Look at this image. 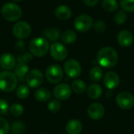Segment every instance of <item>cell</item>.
<instances>
[{"instance_id":"1","label":"cell","mask_w":134,"mask_h":134,"mask_svg":"<svg viewBox=\"0 0 134 134\" xmlns=\"http://www.w3.org/2000/svg\"><path fill=\"white\" fill-rule=\"evenodd\" d=\"M97 60L101 67L105 68H111L115 66L118 63L119 55L114 48L105 46L99 50Z\"/></svg>"},{"instance_id":"2","label":"cell","mask_w":134,"mask_h":134,"mask_svg":"<svg viewBox=\"0 0 134 134\" xmlns=\"http://www.w3.org/2000/svg\"><path fill=\"white\" fill-rule=\"evenodd\" d=\"M28 48L33 56L42 57L49 50V41L43 37H36L31 40Z\"/></svg>"},{"instance_id":"3","label":"cell","mask_w":134,"mask_h":134,"mask_svg":"<svg viewBox=\"0 0 134 134\" xmlns=\"http://www.w3.org/2000/svg\"><path fill=\"white\" fill-rule=\"evenodd\" d=\"M17 86V78L14 73L8 71L0 72V90L10 93L16 90Z\"/></svg>"},{"instance_id":"4","label":"cell","mask_w":134,"mask_h":134,"mask_svg":"<svg viewBox=\"0 0 134 134\" xmlns=\"http://www.w3.org/2000/svg\"><path fill=\"white\" fill-rule=\"evenodd\" d=\"M1 13L3 18L8 21L13 22L18 20L22 16V10L20 7L13 2H7L3 5Z\"/></svg>"},{"instance_id":"5","label":"cell","mask_w":134,"mask_h":134,"mask_svg":"<svg viewBox=\"0 0 134 134\" xmlns=\"http://www.w3.org/2000/svg\"><path fill=\"white\" fill-rule=\"evenodd\" d=\"M13 34L20 40L27 38L31 34V27L26 21H18L13 27Z\"/></svg>"},{"instance_id":"6","label":"cell","mask_w":134,"mask_h":134,"mask_svg":"<svg viewBox=\"0 0 134 134\" xmlns=\"http://www.w3.org/2000/svg\"><path fill=\"white\" fill-rule=\"evenodd\" d=\"M74 26L79 32H87L93 26V18L87 14L79 15L75 18L74 21Z\"/></svg>"},{"instance_id":"7","label":"cell","mask_w":134,"mask_h":134,"mask_svg":"<svg viewBox=\"0 0 134 134\" xmlns=\"http://www.w3.org/2000/svg\"><path fill=\"white\" fill-rule=\"evenodd\" d=\"M64 71L68 77L71 79L78 78L82 72V67L79 62L75 59H69L64 64Z\"/></svg>"},{"instance_id":"8","label":"cell","mask_w":134,"mask_h":134,"mask_svg":"<svg viewBox=\"0 0 134 134\" xmlns=\"http://www.w3.org/2000/svg\"><path fill=\"white\" fill-rule=\"evenodd\" d=\"M46 76L50 83H58L63 79L64 71L60 65L51 64L46 71Z\"/></svg>"},{"instance_id":"9","label":"cell","mask_w":134,"mask_h":134,"mask_svg":"<svg viewBox=\"0 0 134 134\" xmlns=\"http://www.w3.org/2000/svg\"><path fill=\"white\" fill-rule=\"evenodd\" d=\"M116 104L123 110H130L134 106V97L129 92H121L116 97Z\"/></svg>"},{"instance_id":"10","label":"cell","mask_w":134,"mask_h":134,"mask_svg":"<svg viewBox=\"0 0 134 134\" xmlns=\"http://www.w3.org/2000/svg\"><path fill=\"white\" fill-rule=\"evenodd\" d=\"M43 75L38 69L31 70L26 76V82L31 88H38L43 82Z\"/></svg>"},{"instance_id":"11","label":"cell","mask_w":134,"mask_h":134,"mask_svg":"<svg viewBox=\"0 0 134 134\" xmlns=\"http://www.w3.org/2000/svg\"><path fill=\"white\" fill-rule=\"evenodd\" d=\"M49 53L55 60L62 61L67 57L68 50L62 43L55 42L49 46Z\"/></svg>"},{"instance_id":"12","label":"cell","mask_w":134,"mask_h":134,"mask_svg":"<svg viewBox=\"0 0 134 134\" xmlns=\"http://www.w3.org/2000/svg\"><path fill=\"white\" fill-rule=\"evenodd\" d=\"M71 87L66 83H60L53 89V95L57 100H68L71 96Z\"/></svg>"},{"instance_id":"13","label":"cell","mask_w":134,"mask_h":134,"mask_svg":"<svg viewBox=\"0 0 134 134\" xmlns=\"http://www.w3.org/2000/svg\"><path fill=\"white\" fill-rule=\"evenodd\" d=\"M120 79L114 71H108L104 77V84L108 90H114L119 86Z\"/></svg>"},{"instance_id":"14","label":"cell","mask_w":134,"mask_h":134,"mask_svg":"<svg viewBox=\"0 0 134 134\" xmlns=\"http://www.w3.org/2000/svg\"><path fill=\"white\" fill-rule=\"evenodd\" d=\"M87 112L90 119L93 120H100L104 115V108L102 104L99 103H93L90 105Z\"/></svg>"},{"instance_id":"15","label":"cell","mask_w":134,"mask_h":134,"mask_svg":"<svg viewBox=\"0 0 134 134\" xmlns=\"http://www.w3.org/2000/svg\"><path fill=\"white\" fill-rule=\"evenodd\" d=\"M0 66L5 71L12 70L16 66V59L11 53H5L0 56Z\"/></svg>"},{"instance_id":"16","label":"cell","mask_w":134,"mask_h":134,"mask_svg":"<svg viewBox=\"0 0 134 134\" xmlns=\"http://www.w3.org/2000/svg\"><path fill=\"white\" fill-rule=\"evenodd\" d=\"M117 40L119 44L122 47L130 46L133 42V35L128 30H123L118 35Z\"/></svg>"},{"instance_id":"17","label":"cell","mask_w":134,"mask_h":134,"mask_svg":"<svg viewBox=\"0 0 134 134\" xmlns=\"http://www.w3.org/2000/svg\"><path fill=\"white\" fill-rule=\"evenodd\" d=\"M56 16L61 20H67L71 18L72 16V11L70 7L66 5H58L55 9Z\"/></svg>"},{"instance_id":"18","label":"cell","mask_w":134,"mask_h":134,"mask_svg":"<svg viewBox=\"0 0 134 134\" xmlns=\"http://www.w3.org/2000/svg\"><path fill=\"white\" fill-rule=\"evenodd\" d=\"M82 130V124L78 119L70 120L66 125V132L68 134H79Z\"/></svg>"},{"instance_id":"19","label":"cell","mask_w":134,"mask_h":134,"mask_svg":"<svg viewBox=\"0 0 134 134\" xmlns=\"http://www.w3.org/2000/svg\"><path fill=\"white\" fill-rule=\"evenodd\" d=\"M29 72V68L25 63H18L14 68V74L17 79L20 81H24L26 79L27 73Z\"/></svg>"},{"instance_id":"20","label":"cell","mask_w":134,"mask_h":134,"mask_svg":"<svg viewBox=\"0 0 134 134\" xmlns=\"http://www.w3.org/2000/svg\"><path fill=\"white\" fill-rule=\"evenodd\" d=\"M43 38H45L48 41L51 42H56L60 36V31L57 28L55 27H50L42 31Z\"/></svg>"},{"instance_id":"21","label":"cell","mask_w":134,"mask_h":134,"mask_svg":"<svg viewBox=\"0 0 134 134\" xmlns=\"http://www.w3.org/2000/svg\"><path fill=\"white\" fill-rule=\"evenodd\" d=\"M87 95L90 99L96 100L101 97L102 88L98 84H92L87 89Z\"/></svg>"},{"instance_id":"22","label":"cell","mask_w":134,"mask_h":134,"mask_svg":"<svg viewBox=\"0 0 134 134\" xmlns=\"http://www.w3.org/2000/svg\"><path fill=\"white\" fill-rule=\"evenodd\" d=\"M35 98L39 102H46L51 97V93L46 88H39L35 92Z\"/></svg>"},{"instance_id":"23","label":"cell","mask_w":134,"mask_h":134,"mask_svg":"<svg viewBox=\"0 0 134 134\" xmlns=\"http://www.w3.org/2000/svg\"><path fill=\"white\" fill-rule=\"evenodd\" d=\"M61 41L67 45H70L74 43L77 39L76 33L72 30H67L61 35Z\"/></svg>"},{"instance_id":"24","label":"cell","mask_w":134,"mask_h":134,"mask_svg":"<svg viewBox=\"0 0 134 134\" xmlns=\"http://www.w3.org/2000/svg\"><path fill=\"white\" fill-rule=\"evenodd\" d=\"M71 89L75 93H76L78 94H82L87 90L86 82L80 79H76L72 82Z\"/></svg>"},{"instance_id":"25","label":"cell","mask_w":134,"mask_h":134,"mask_svg":"<svg viewBox=\"0 0 134 134\" xmlns=\"http://www.w3.org/2000/svg\"><path fill=\"white\" fill-rule=\"evenodd\" d=\"M89 75H90V79L92 81L98 82L101 80V79L103 78V70L101 68L98 66H95L90 70Z\"/></svg>"},{"instance_id":"26","label":"cell","mask_w":134,"mask_h":134,"mask_svg":"<svg viewBox=\"0 0 134 134\" xmlns=\"http://www.w3.org/2000/svg\"><path fill=\"white\" fill-rule=\"evenodd\" d=\"M102 7L107 12H114L119 7V3L116 0H103Z\"/></svg>"},{"instance_id":"27","label":"cell","mask_w":134,"mask_h":134,"mask_svg":"<svg viewBox=\"0 0 134 134\" xmlns=\"http://www.w3.org/2000/svg\"><path fill=\"white\" fill-rule=\"evenodd\" d=\"M16 94L17 97L20 98V99L27 98L30 94L29 86H26L24 84H22V85L19 86L16 90Z\"/></svg>"},{"instance_id":"28","label":"cell","mask_w":134,"mask_h":134,"mask_svg":"<svg viewBox=\"0 0 134 134\" xmlns=\"http://www.w3.org/2000/svg\"><path fill=\"white\" fill-rule=\"evenodd\" d=\"M25 130V126L21 121H15L12 123L11 131L13 134H23Z\"/></svg>"},{"instance_id":"29","label":"cell","mask_w":134,"mask_h":134,"mask_svg":"<svg viewBox=\"0 0 134 134\" xmlns=\"http://www.w3.org/2000/svg\"><path fill=\"white\" fill-rule=\"evenodd\" d=\"M9 111L14 117H19L24 113V107L20 104H13L9 107Z\"/></svg>"},{"instance_id":"30","label":"cell","mask_w":134,"mask_h":134,"mask_svg":"<svg viewBox=\"0 0 134 134\" xmlns=\"http://www.w3.org/2000/svg\"><path fill=\"white\" fill-rule=\"evenodd\" d=\"M120 5L126 12H134V0H120Z\"/></svg>"},{"instance_id":"31","label":"cell","mask_w":134,"mask_h":134,"mask_svg":"<svg viewBox=\"0 0 134 134\" xmlns=\"http://www.w3.org/2000/svg\"><path fill=\"white\" fill-rule=\"evenodd\" d=\"M126 19H127V14L124 10L118 11L114 16V20L118 24H123L126 21Z\"/></svg>"},{"instance_id":"32","label":"cell","mask_w":134,"mask_h":134,"mask_svg":"<svg viewBox=\"0 0 134 134\" xmlns=\"http://www.w3.org/2000/svg\"><path fill=\"white\" fill-rule=\"evenodd\" d=\"M60 108L61 104L58 100H53L48 104V109L53 113L58 112L60 110Z\"/></svg>"},{"instance_id":"33","label":"cell","mask_w":134,"mask_h":134,"mask_svg":"<svg viewBox=\"0 0 134 134\" xmlns=\"http://www.w3.org/2000/svg\"><path fill=\"white\" fill-rule=\"evenodd\" d=\"M17 61L18 63H25L27 64V62L31 61L33 59V55L31 53L28 52H25L22 54H20L17 57Z\"/></svg>"},{"instance_id":"34","label":"cell","mask_w":134,"mask_h":134,"mask_svg":"<svg viewBox=\"0 0 134 134\" xmlns=\"http://www.w3.org/2000/svg\"><path fill=\"white\" fill-rule=\"evenodd\" d=\"M93 28L97 32L99 33H102L104 31H106L107 28V25L105 24V22L102 21V20H97L95 23H93Z\"/></svg>"},{"instance_id":"35","label":"cell","mask_w":134,"mask_h":134,"mask_svg":"<svg viewBox=\"0 0 134 134\" xmlns=\"http://www.w3.org/2000/svg\"><path fill=\"white\" fill-rule=\"evenodd\" d=\"M9 130V125L8 122L0 117V134H7Z\"/></svg>"},{"instance_id":"36","label":"cell","mask_w":134,"mask_h":134,"mask_svg":"<svg viewBox=\"0 0 134 134\" xmlns=\"http://www.w3.org/2000/svg\"><path fill=\"white\" fill-rule=\"evenodd\" d=\"M9 105L6 100H3V99H0V115H3L7 114L8 111H9Z\"/></svg>"},{"instance_id":"37","label":"cell","mask_w":134,"mask_h":134,"mask_svg":"<svg viewBox=\"0 0 134 134\" xmlns=\"http://www.w3.org/2000/svg\"><path fill=\"white\" fill-rule=\"evenodd\" d=\"M15 49L16 51L22 53L25 49V44L22 40H18L15 44Z\"/></svg>"},{"instance_id":"38","label":"cell","mask_w":134,"mask_h":134,"mask_svg":"<svg viewBox=\"0 0 134 134\" xmlns=\"http://www.w3.org/2000/svg\"><path fill=\"white\" fill-rule=\"evenodd\" d=\"M99 0H83V2L89 7H93L95 6Z\"/></svg>"},{"instance_id":"39","label":"cell","mask_w":134,"mask_h":134,"mask_svg":"<svg viewBox=\"0 0 134 134\" xmlns=\"http://www.w3.org/2000/svg\"><path fill=\"white\" fill-rule=\"evenodd\" d=\"M13 1H14V2H20V1H21V0H13Z\"/></svg>"},{"instance_id":"40","label":"cell","mask_w":134,"mask_h":134,"mask_svg":"<svg viewBox=\"0 0 134 134\" xmlns=\"http://www.w3.org/2000/svg\"><path fill=\"white\" fill-rule=\"evenodd\" d=\"M40 134H46V133H40Z\"/></svg>"}]
</instances>
